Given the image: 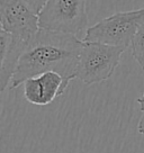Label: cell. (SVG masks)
Returning a JSON list of instances; mask_svg holds the SVG:
<instances>
[{
	"label": "cell",
	"mask_w": 144,
	"mask_h": 153,
	"mask_svg": "<svg viewBox=\"0 0 144 153\" xmlns=\"http://www.w3.org/2000/svg\"><path fill=\"white\" fill-rule=\"evenodd\" d=\"M137 132H139L142 136H144V113H143V116H142L139 120V124H137Z\"/></svg>",
	"instance_id": "obj_10"
},
{
	"label": "cell",
	"mask_w": 144,
	"mask_h": 153,
	"mask_svg": "<svg viewBox=\"0 0 144 153\" xmlns=\"http://www.w3.org/2000/svg\"><path fill=\"white\" fill-rule=\"evenodd\" d=\"M137 102H139V105H140V110H141L142 113H144V92H143V95L137 99Z\"/></svg>",
	"instance_id": "obj_11"
},
{
	"label": "cell",
	"mask_w": 144,
	"mask_h": 153,
	"mask_svg": "<svg viewBox=\"0 0 144 153\" xmlns=\"http://www.w3.org/2000/svg\"><path fill=\"white\" fill-rule=\"evenodd\" d=\"M132 56L137 62L140 68L144 70V24L139 28L131 43Z\"/></svg>",
	"instance_id": "obj_8"
},
{
	"label": "cell",
	"mask_w": 144,
	"mask_h": 153,
	"mask_svg": "<svg viewBox=\"0 0 144 153\" xmlns=\"http://www.w3.org/2000/svg\"><path fill=\"white\" fill-rule=\"evenodd\" d=\"M126 48L95 42H83L79 53L77 79L90 86L108 80L120 65Z\"/></svg>",
	"instance_id": "obj_2"
},
{
	"label": "cell",
	"mask_w": 144,
	"mask_h": 153,
	"mask_svg": "<svg viewBox=\"0 0 144 153\" xmlns=\"http://www.w3.org/2000/svg\"><path fill=\"white\" fill-rule=\"evenodd\" d=\"M144 24V8L116 13L87 28L83 42H95L127 48Z\"/></svg>",
	"instance_id": "obj_3"
},
{
	"label": "cell",
	"mask_w": 144,
	"mask_h": 153,
	"mask_svg": "<svg viewBox=\"0 0 144 153\" xmlns=\"http://www.w3.org/2000/svg\"><path fill=\"white\" fill-rule=\"evenodd\" d=\"M1 39V67H0V90L5 91L9 87L17 62L29 42L14 37L11 34L0 29Z\"/></svg>",
	"instance_id": "obj_7"
},
{
	"label": "cell",
	"mask_w": 144,
	"mask_h": 153,
	"mask_svg": "<svg viewBox=\"0 0 144 153\" xmlns=\"http://www.w3.org/2000/svg\"><path fill=\"white\" fill-rule=\"evenodd\" d=\"M25 5L28 7L30 10H33L35 14L39 15L44 8V6L46 5L48 0H22Z\"/></svg>",
	"instance_id": "obj_9"
},
{
	"label": "cell",
	"mask_w": 144,
	"mask_h": 153,
	"mask_svg": "<svg viewBox=\"0 0 144 153\" xmlns=\"http://www.w3.org/2000/svg\"><path fill=\"white\" fill-rule=\"evenodd\" d=\"M39 24V28L78 36L88 25L86 0H48Z\"/></svg>",
	"instance_id": "obj_4"
},
{
	"label": "cell",
	"mask_w": 144,
	"mask_h": 153,
	"mask_svg": "<svg viewBox=\"0 0 144 153\" xmlns=\"http://www.w3.org/2000/svg\"><path fill=\"white\" fill-rule=\"evenodd\" d=\"M82 43L71 34L39 28L20 55L8 88H18L29 78L48 71L59 73L68 88L71 80L77 79Z\"/></svg>",
	"instance_id": "obj_1"
},
{
	"label": "cell",
	"mask_w": 144,
	"mask_h": 153,
	"mask_svg": "<svg viewBox=\"0 0 144 153\" xmlns=\"http://www.w3.org/2000/svg\"><path fill=\"white\" fill-rule=\"evenodd\" d=\"M23 85L25 99L37 106L51 104L67 89L62 76L53 71L44 72L42 74L29 78Z\"/></svg>",
	"instance_id": "obj_6"
},
{
	"label": "cell",
	"mask_w": 144,
	"mask_h": 153,
	"mask_svg": "<svg viewBox=\"0 0 144 153\" xmlns=\"http://www.w3.org/2000/svg\"><path fill=\"white\" fill-rule=\"evenodd\" d=\"M0 24L1 29L26 42L39 29V15L22 0H0Z\"/></svg>",
	"instance_id": "obj_5"
}]
</instances>
